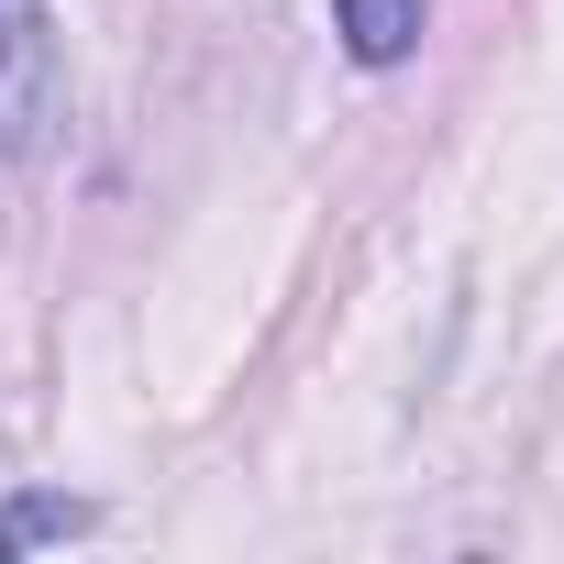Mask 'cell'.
I'll return each mask as SVG.
<instances>
[{"label": "cell", "mask_w": 564, "mask_h": 564, "mask_svg": "<svg viewBox=\"0 0 564 564\" xmlns=\"http://www.w3.org/2000/svg\"><path fill=\"white\" fill-rule=\"evenodd\" d=\"M333 34L355 67H399L421 45V0H333Z\"/></svg>", "instance_id": "2"}, {"label": "cell", "mask_w": 564, "mask_h": 564, "mask_svg": "<svg viewBox=\"0 0 564 564\" xmlns=\"http://www.w3.org/2000/svg\"><path fill=\"white\" fill-rule=\"evenodd\" d=\"M45 111H56V45H45V23L23 12V23H0V155L34 144Z\"/></svg>", "instance_id": "1"}, {"label": "cell", "mask_w": 564, "mask_h": 564, "mask_svg": "<svg viewBox=\"0 0 564 564\" xmlns=\"http://www.w3.org/2000/svg\"><path fill=\"white\" fill-rule=\"evenodd\" d=\"M78 531H100L89 498H12V509H0V553H23V542H78Z\"/></svg>", "instance_id": "3"}]
</instances>
